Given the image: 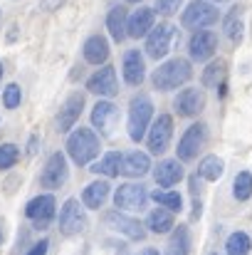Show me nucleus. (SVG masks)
<instances>
[{
    "mask_svg": "<svg viewBox=\"0 0 252 255\" xmlns=\"http://www.w3.org/2000/svg\"><path fill=\"white\" fill-rule=\"evenodd\" d=\"M193 77V70H190V62L183 60V57H173L164 62L156 72H154V87L161 89V92H170V89H178L180 85H185L188 80Z\"/></svg>",
    "mask_w": 252,
    "mask_h": 255,
    "instance_id": "1",
    "label": "nucleus"
},
{
    "mask_svg": "<svg viewBox=\"0 0 252 255\" xmlns=\"http://www.w3.org/2000/svg\"><path fill=\"white\" fill-rule=\"evenodd\" d=\"M67 154H70V159L75 164L86 166L99 154V139H96V134L91 129H84V127L75 129L70 134V139H67Z\"/></svg>",
    "mask_w": 252,
    "mask_h": 255,
    "instance_id": "2",
    "label": "nucleus"
},
{
    "mask_svg": "<svg viewBox=\"0 0 252 255\" xmlns=\"http://www.w3.org/2000/svg\"><path fill=\"white\" fill-rule=\"evenodd\" d=\"M154 117V104L146 94H139L131 99L129 104V136L131 141H141L146 129H149V122Z\"/></svg>",
    "mask_w": 252,
    "mask_h": 255,
    "instance_id": "3",
    "label": "nucleus"
},
{
    "mask_svg": "<svg viewBox=\"0 0 252 255\" xmlns=\"http://www.w3.org/2000/svg\"><path fill=\"white\" fill-rule=\"evenodd\" d=\"M213 22H218V7L208 0H193L183 10V17H180V25L185 30H193V32H198Z\"/></svg>",
    "mask_w": 252,
    "mask_h": 255,
    "instance_id": "4",
    "label": "nucleus"
},
{
    "mask_svg": "<svg viewBox=\"0 0 252 255\" xmlns=\"http://www.w3.org/2000/svg\"><path fill=\"white\" fill-rule=\"evenodd\" d=\"M175 35L178 32H175V27L170 22H159L146 35V55L154 57V60L166 57L168 52H170V47H173V42H175Z\"/></svg>",
    "mask_w": 252,
    "mask_h": 255,
    "instance_id": "5",
    "label": "nucleus"
},
{
    "mask_svg": "<svg viewBox=\"0 0 252 255\" xmlns=\"http://www.w3.org/2000/svg\"><path fill=\"white\" fill-rule=\"evenodd\" d=\"M205 136H208V131H205V124H190L188 129H185V134L180 136V141H178V159L180 161H193L195 156H198V151L203 149V144H205Z\"/></svg>",
    "mask_w": 252,
    "mask_h": 255,
    "instance_id": "6",
    "label": "nucleus"
},
{
    "mask_svg": "<svg viewBox=\"0 0 252 255\" xmlns=\"http://www.w3.org/2000/svg\"><path fill=\"white\" fill-rule=\"evenodd\" d=\"M146 201H149V193H146V186L141 183H121L114 193L116 208H126V211H141L146 208Z\"/></svg>",
    "mask_w": 252,
    "mask_h": 255,
    "instance_id": "7",
    "label": "nucleus"
},
{
    "mask_svg": "<svg viewBox=\"0 0 252 255\" xmlns=\"http://www.w3.org/2000/svg\"><path fill=\"white\" fill-rule=\"evenodd\" d=\"M84 228H86V213L80 206V201L70 198L60 211V231L65 236H75V233H82Z\"/></svg>",
    "mask_w": 252,
    "mask_h": 255,
    "instance_id": "8",
    "label": "nucleus"
},
{
    "mask_svg": "<svg viewBox=\"0 0 252 255\" xmlns=\"http://www.w3.org/2000/svg\"><path fill=\"white\" fill-rule=\"evenodd\" d=\"M27 218L32 221L35 228H47L55 218V196L52 193H45V196H37L27 203L25 208Z\"/></svg>",
    "mask_w": 252,
    "mask_h": 255,
    "instance_id": "9",
    "label": "nucleus"
},
{
    "mask_svg": "<svg viewBox=\"0 0 252 255\" xmlns=\"http://www.w3.org/2000/svg\"><path fill=\"white\" fill-rule=\"evenodd\" d=\"M215 50H218V35L213 30H198V32H193V37L188 42V52H190V57L195 62L210 60L215 55Z\"/></svg>",
    "mask_w": 252,
    "mask_h": 255,
    "instance_id": "10",
    "label": "nucleus"
},
{
    "mask_svg": "<svg viewBox=\"0 0 252 255\" xmlns=\"http://www.w3.org/2000/svg\"><path fill=\"white\" fill-rule=\"evenodd\" d=\"M104 223H106L111 231L124 233L129 241H144V236H146L144 226H141L136 218H129V216L119 213V211H109V213L104 216Z\"/></svg>",
    "mask_w": 252,
    "mask_h": 255,
    "instance_id": "11",
    "label": "nucleus"
},
{
    "mask_svg": "<svg viewBox=\"0 0 252 255\" xmlns=\"http://www.w3.org/2000/svg\"><path fill=\"white\" fill-rule=\"evenodd\" d=\"M173 136V119L168 114H159V119L154 122L151 131H149V149L151 154H164L170 144Z\"/></svg>",
    "mask_w": 252,
    "mask_h": 255,
    "instance_id": "12",
    "label": "nucleus"
},
{
    "mask_svg": "<svg viewBox=\"0 0 252 255\" xmlns=\"http://www.w3.org/2000/svg\"><path fill=\"white\" fill-rule=\"evenodd\" d=\"M173 107H175V112L180 117H198L203 112V107H205V92L198 89V87H188V89H183L175 97Z\"/></svg>",
    "mask_w": 252,
    "mask_h": 255,
    "instance_id": "13",
    "label": "nucleus"
},
{
    "mask_svg": "<svg viewBox=\"0 0 252 255\" xmlns=\"http://www.w3.org/2000/svg\"><path fill=\"white\" fill-rule=\"evenodd\" d=\"M67 181V159L57 151L47 159L45 169H42V176H40V183L45 188H60L62 183Z\"/></svg>",
    "mask_w": 252,
    "mask_h": 255,
    "instance_id": "14",
    "label": "nucleus"
},
{
    "mask_svg": "<svg viewBox=\"0 0 252 255\" xmlns=\"http://www.w3.org/2000/svg\"><path fill=\"white\" fill-rule=\"evenodd\" d=\"M86 89L89 92H94V94H99V97H114L116 92H119V85H116V72H114V67H101V70H96L91 77H89V82H86Z\"/></svg>",
    "mask_w": 252,
    "mask_h": 255,
    "instance_id": "15",
    "label": "nucleus"
},
{
    "mask_svg": "<svg viewBox=\"0 0 252 255\" xmlns=\"http://www.w3.org/2000/svg\"><path fill=\"white\" fill-rule=\"evenodd\" d=\"M119 119V109L111 102H96L91 109V124L101 131V134H111L114 124Z\"/></svg>",
    "mask_w": 252,
    "mask_h": 255,
    "instance_id": "16",
    "label": "nucleus"
},
{
    "mask_svg": "<svg viewBox=\"0 0 252 255\" xmlns=\"http://www.w3.org/2000/svg\"><path fill=\"white\" fill-rule=\"evenodd\" d=\"M144 77H146V65H144L141 52L139 50H129L124 55V80H126V85L139 87L144 82Z\"/></svg>",
    "mask_w": 252,
    "mask_h": 255,
    "instance_id": "17",
    "label": "nucleus"
},
{
    "mask_svg": "<svg viewBox=\"0 0 252 255\" xmlns=\"http://www.w3.org/2000/svg\"><path fill=\"white\" fill-rule=\"evenodd\" d=\"M82 107H84L82 94H72V97L62 104L60 117H57V127H60V131H70V129L75 127V122H77L80 114H82Z\"/></svg>",
    "mask_w": 252,
    "mask_h": 255,
    "instance_id": "18",
    "label": "nucleus"
},
{
    "mask_svg": "<svg viewBox=\"0 0 252 255\" xmlns=\"http://www.w3.org/2000/svg\"><path fill=\"white\" fill-rule=\"evenodd\" d=\"M154 10L151 7H139L129 15V37H146L154 30Z\"/></svg>",
    "mask_w": 252,
    "mask_h": 255,
    "instance_id": "19",
    "label": "nucleus"
},
{
    "mask_svg": "<svg viewBox=\"0 0 252 255\" xmlns=\"http://www.w3.org/2000/svg\"><path fill=\"white\" fill-rule=\"evenodd\" d=\"M106 30H109V35H111L116 42L126 40V35H129V15H126V7L116 5V7L109 10V15H106Z\"/></svg>",
    "mask_w": 252,
    "mask_h": 255,
    "instance_id": "20",
    "label": "nucleus"
},
{
    "mask_svg": "<svg viewBox=\"0 0 252 255\" xmlns=\"http://www.w3.org/2000/svg\"><path fill=\"white\" fill-rule=\"evenodd\" d=\"M225 80H228V62L225 60H213L203 70V85L208 89H220V94H225Z\"/></svg>",
    "mask_w": 252,
    "mask_h": 255,
    "instance_id": "21",
    "label": "nucleus"
},
{
    "mask_svg": "<svg viewBox=\"0 0 252 255\" xmlns=\"http://www.w3.org/2000/svg\"><path fill=\"white\" fill-rule=\"evenodd\" d=\"M154 176H156V183H159V186L170 188V186H175V183L183 178V166H180L178 159H166V161H161V164L156 166Z\"/></svg>",
    "mask_w": 252,
    "mask_h": 255,
    "instance_id": "22",
    "label": "nucleus"
},
{
    "mask_svg": "<svg viewBox=\"0 0 252 255\" xmlns=\"http://www.w3.org/2000/svg\"><path fill=\"white\" fill-rule=\"evenodd\" d=\"M109 57V45L101 35H91L86 42H84V60L89 65H104Z\"/></svg>",
    "mask_w": 252,
    "mask_h": 255,
    "instance_id": "23",
    "label": "nucleus"
},
{
    "mask_svg": "<svg viewBox=\"0 0 252 255\" xmlns=\"http://www.w3.org/2000/svg\"><path fill=\"white\" fill-rule=\"evenodd\" d=\"M149 169H151V161H149V156L141 154V151H131V154H126L124 161H121V173H124V176H131V178H139V176L149 173Z\"/></svg>",
    "mask_w": 252,
    "mask_h": 255,
    "instance_id": "24",
    "label": "nucleus"
},
{
    "mask_svg": "<svg viewBox=\"0 0 252 255\" xmlns=\"http://www.w3.org/2000/svg\"><path fill=\"white\" fill-rule=\"evenodd\" d=\"M109 188H111V186H109L106 181H94V183H89L82 193L84 206H86V208H101L104 201H106V196H109Z\"/></svg>",
    "mask_w": 252,
    "mask_h": 255,
    "instance_id": "25",
    "label": "nucleus"
},
{
    "mask_svg": "<svg viewBox=\"0 0 252 255\" xmlns=\"http://www.w3.org/2000/svg\"><path fill=\"white\" fill-rule=\"evenodd\" d=\"M190 253V233L185 226H178L170 233V241L166 246V255H188Z\"/></svg>",
    "mask_w": 252,
    "mask_h": 255,
    "instance_id": "26",
    "label": "nucleus"
},
{
    "mask_svg": "<svg viewBox=\"0 0 252 255\" xmlns=\"http://www.w3.org/2000/svg\"><path fill=\"white\" fill-rule=\"evenodd\" d=\"M243 27H245V22H243V7L238 5V7H233V10L228 12V17H225V22H223V30H225V35H228L233 42H240Z\"/></svg>",
    "mask_w": 252,
    "mask_h": 255,
    "instance_id": "27",
    "label": "nucleus"
},
{
    "mask_svg": "<svg viewBox=\"0 0 252 255\" xmlns=\"http://www.w3.org/2000/svg\"><path fill=\"white\" fill-rule=\"evenodd\" d=\"M149 228H151L154 233H168L170 228H175V226H173V211H168V208L151 211V213H149Z\"/></svg>",
    "mask_w": 252,
    "mask_h": 255,
    "instance_id": "28",
    "label": "nucleus"
},
{
    "mask_svg": "<svg viewBox=\"0 0 252 255\" xmlns=\"http://www.w3.org/2000/svg\"><path fill=\"white\" fill-rule=\"evenodd\" d=\"M223 171H225L223 159H218V156H205V159L200 161L198 176H200V178H205V181H218V178L223 176Z\"/></svg>",
    "mask_w": 252,
    "mask_h": 255,
    "instance_id": "29",
    "label": "nucleus"
},
{
    "mask_svg": "<svg viewBox=\"0 0 252 255\" xmlns=\"http://www.w3.org/2000/svg\"><path fill=\"white\" fill-rule=\"evenodd\" d=\"M121 161H124V156L121 154H116V151H111V154H106L99 164H94V173H104V176H119L121 173Z\"/></svg>",
    "mask_w": 252,
    "mask_h": 255,
    "instance_id": "30",
    "label": "nucleus"
},
{
    "mask_svg": "<svg viewBox=\"0 0 252 255\" xmlns=\"http://www.w3.org/2000/svg\"><path fill=\"white\" fill-rule=\"evenodd\" d=\"M252 248V241L248 233H243V231H238V233H233L230 238H228V243H225V251L228 255H248Z\"/></svg>",
    "mask_w": 252,
    "mask_h": 255,
    "instance_id": "31",
    "label": "nucleus"
},
{
    "mask_svg": "<svg viewBox=\"0 0 252 255\" xmlns=\"http://www.w3.org/2000/svg\"><path fill=\"white\" fill-rule=\"evenodd\" d=\"M233 196L238 201H248L252 196V173L250 171H240L235 176V183H233Z\"/></svg>",
    "mask_w": 252,
    "mask_h": 255,
    "instance_id": "32",
    "label": "nucleus"
},
{
    "mask_svg": "<svg viewBox=\"0 0 252 255\" xmlns=\"http://www.w3.org/2000/svg\"><path fill=\"white\" fill-rule=\"evenodd\" d=\"M151 198H154L156 203H161L164 208L173 211V213H178L180 206H183V198H180V193H175V191H154Z\"/></svg>",
    "mask_w": 252,
    "mask_h": 255,
    "instance_id": "33",
    "label": "nucleus"
},
{
    "mask_svg": "<svg viewBox=\"0 0 252 255\" xmlns=\"http://www.w3.org/2000/svg\"><path fill=\"white\" fill-rule=\"evenodd\" d=\"M20 156V149L15 144H2L0 146V169H10Z\"/></svg>",
    "mask_w": 252,
    "mask_h": 255,
    "instance_id": "34",
    "label": "nucleus"
},
{
    "mask_svg": "<svg viewBox=\"0 0 252 255\" xmlns=\"http://www.w3.org/2000/svg\"><path fill=\"white\" fill-rule=\"evenodd\" d=\"M20 87L17 85H7L5 87V92H2V104L7 107V109H15L17 104H20Z\"/></svg>",
    "mask_w": 252,
    "mask_h": 255,
    "instance_id": "35",
    "label": "nucleus"
},
{
    "mask_svg": "<svg viewBox=\"0 0 252 255\" xmlns=\"http://www.w3.org/2000/svg\"><path fill=\"white\" fill-rule=\"evenodd\" d=\"M180 2L183 0H156V10L164 12V15H173V12H178Z\"/></svg>",
    "mask_w": 252,
    "mask_h": 255,
    "instance_id": "36",
    "label": "nucleus"
},
{
    "mask_svg": "<svg viewBox=\"0 0 252 255\" xmlns=\"http://www.w3.org/2000/svg\"><path fill=\"white\" fill-rule=\"evenodd\" d=\"M47 248H50V241H40L37 246H32V251L27 255H47Z\"/></svg>",
    "mask_w": 252,
    "mask_h": 255,
    "instance_id": "37",
    "label": "nucleus"
},
{
    "mask_svg": "<svg viewBox=\"0 0 252 255\" xmlns=\"http://www.w3.org/2000/svg\"><path fill=\"white\" fill-rule=\"evenodd\" d=\"M62 2H65V0H45V7H47V10H57Z\"/></svg>",
    "mask_w": 252,
    "mask_h": 255,
    "instance_id": "38",
    "label": "nucleus"
},
{
    "mask_svg": "<svg viewBox=\"0 0 252 255\" xmlns=\"http://www.w3.org/2000/svg\"><path fill=\"white\" fill-rule=\"evenodd\" d=\"M139 255H159V251H154V248H146V251H141Z\"/></svg>",
    "mask_w": 252,
    "mask_h": 255,
    "instance_id": "39",
    "label": "nucleus"
},
{
    "mask_svg": "<svg viewBox=\"0 0 252 255\" xmlns=\"http://www.w3.org/2000/svg\"><path fill=\"white\" fill-rule=\"evenodd\" d=\"M0 77H2V65H0Z\"/></svg>",
    "mask_w": 252,
    "mask_h": 255,
    "instance_id": "40",
    "label": "nucleus"
},
{
    "mask_svg": "<svg viewBox=\"0 0 252 255\" xmlns=\"http://www.w3.org/2000/svg\"><path fill=\"white\" fill-rule=\"evenodd\" d=\"M129 2H139V0H129Z\"/></svg>",
    "mask_w": 252,
    "mask_h": 255,
    "instance_id": "41",
    "label": "nucleus"
},
{
    "mask_svg": "<svg viewBox=\"0 0 252 255\" xmlns=\"http://www.w3.org/2000/svg\"><path fill=\"white\" fill-rule=\"evenodd\" d=\"M215 2H223V0H215Z\"/></svg>",
    "mask_w": 252,
    "mask_h": 255,
    "instance_id": "42",
    "label": "nucleus"
},
{
    "mask_svg": "<svg viewBox=\"0 0 252 255\" xmlns=\"http://www.w3.org/2000/svg\"><path fill=\"white\" fill-rule=\"evenodd\" d=\"M210 255H218V253H210Z\"/></svg>",
    "mask_w": 252,
    "mask_h": 255,
    "instance_id": "43",
    "label": "nucleus"
}]
</instances>
